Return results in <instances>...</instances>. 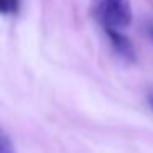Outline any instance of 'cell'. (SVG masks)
Returning a JSON list of instances; mask_svg holds the SVG:
<instances>
[{
	"instance_id": "6da1fadb",
	"label": "cell",
	"mask_w": 153,
	"mask_h": 153,
	"mask_svg": "<svg viewBox=\"0 0 153 153\" xmlns=\"http://www.w3.org/2000/svg\"><path fill=\"white\" fill-rule=\"evenodd\" d=\"M91 15L104 31H123L132 23L130 0H92Z\"/></svg>"
},
{
	"instance_id": "7a4b0ae2",
	"label": "cell",
	"mask_w": 153,
	"mask_h": 153,
	"mask_svg": "<svg viewBox=\"0 0 153 153\" xmlns=\"http://www.w3.org/2000/svg\"><path fill=\"white\" fill-rule=\"evenodd\" d=\"M107 35L110 41V46H112L115 56L120 61H125V63H133L137 58L135 53V46H133L132 40L123 33L122 30H110V31H104Z\"/></svg>"
},
{
	"instance_id": "3957f363",
	"label": "cell",
	"mask_w": 153,
	"mask_h": 153,
	"mask_svg": "<svg viewBox=\"0 0 153 153\" xmlns=\"http://www.w3.org/2000/svg\"><path fill=\"white\" fill-rule=\"evenodd\" d=\"M0 153H17V148L13 145V140L7 133V130L2 128L0 132Z\"/></svg>"
},
{
	"instance_id": "277c9868",
	"label": "cell",
	"mask_w": 153,
	"mask_h": 153,
	"mask_svg": "<svg viewBox=\"0 0 153 153\" xmlns=\"http://www.w3.org/2000/svg\"><path fill=\"white\" fill-rule=\"evenodd\" d=\"M20 8V0H0V12L2 15H15Z\"/></svg>"
},
{
	"instance_id": "5b68a950",
	"label": "cell",
	"mask_w": 153,
	"mask_h": 153,
	"mask_svg": "<svg viewBox=\"0 0 153 153\" xmlns=\"http://www.w3.org/2000/svg\"><path fill=\"white\" fill-rule=\"evenodd\" d=\"M148 104H150V107H152V110H153V92L148 94Z\"/></svg>"
},
{
	"instance_id": "8992f818",
	"label": "cell",
	"mask_w": 153,
	"mask_h": 153,
	"mask_svg": "<svg viewBox=\"0 0 153 153\" xmlns=\"http://www.w3.org/2000/svg\"><path fill=\"white\" fill-rule=\"evenodd\" d=\"M150 35H152V38H153V27L150 28Z\"/></svg>"
}]
</instances>
